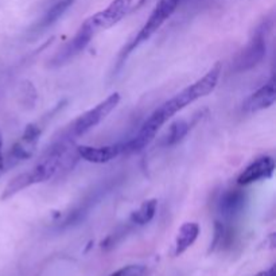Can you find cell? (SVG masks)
I'll use <instances>...</instances> for the list:
<instances>
[{
  "label": "cell",
  "instance_id": "6da1fadb",
  "mask_svg": "<svg viewBox=\"0 0 276 276\" xmlns=\"http://www.w3.org/2000/svg\"><path fill=\"white\" fill-rule=\"evenodd\" d=\"M220 75H221V63L217 62L214 63L213 66L207 70L206 74L202 75L200 80H197L191 85L182 89L174 97L162 104L159 108H156L151 113L150 117L144 121V124L139 129L138 133L131 140L123 143L124 155L143 150L144 147H147L154 140L155 135L162 127L165 126L173 116L177 115L179 110H184L187 105L196 103L200 98L206 97L207 94L213 92L217 88Z\"/></svg>",
  "mask_w": 276,
  "mask_h": 276
},
{
  "label": "cell",
  "instance_id": "7a4b0ae2",
  "mask_svg": "<svg viewBox=\"0 0 276 276\" xmlns=\"http://www.w3.org/2000/svg\"><path fill=\"white\" fill-rule=\"evenodd\" d=\"M73 140L74 139L72 136L65 135L63 138L55 142L30 171L19 174L6 184V187L0 196V200L1 201L10 200L19 191L27 189L33 184L46 182L49 179L54 178L61 170L70 168L73 166V161H75V158H78L75 148L72 147Z\"/></svg>",
  "mask_w": 276,
  "mask_h": 276
},
{
  "label": "cell",
  "instance_id": "3957f363",
  "mask_svg": "<svg viewBox=\"0 0 276 276\" xmlns=\"http://www.w3.org/2000/svg\"><path fill=\"white\" fill-rule=\"evenodd\" d=\"M272 29V20L264 19L261 23L253 30L251 39L247 46L237 54L236 59L233 62V70L237 73L248 72L258 66L267 54V43H268V35Z\"/></svg>",
  "mask_w": 276,
  "mask_h": 276
},
{
  "label": "cell",
  "instance_id": "277c9868",
  "mask_svg": "<svg viewBox=\"0 0 276 276\" xmlns=\"http://www.w3.org/2000/svg\"><path fill=\"white\" fill-rule=\"evenodd\" d=\"M179 3H181V0H159L158 4L155 6V8H154L152 12L150 14L147 22L143 24V27L139 30L136 37L127 45L124 52L121 54V57L126 58L127 55H128L129 53H132L136 47L140 46L146 40L150 39L151 37L155 34L156 31L165 24L167 19L175 12V10L178 8Z\"/></svg>",
  "mask_w": 276,
  "mask_h": 276
},
{
  "label": "cell",
  "instance_id": "5b68a950",
  "mask_svg": "<svg viewBox=\"0 0 276 276\" xmlns=\"http://www.w3.org/2000/svg\"><path fill=\"white\" fill-rule=\"evenodd\" d=\"M120 103V94L117 92L112 93L108 97L103 100L101 103H98L94 108L87 110L85 113L80 115L73 124L70 126L68 135L73 139H77L88 133L94 127H97L100 123L107 119V116L110 115L112 110Z\"/></svg>",
  "mask_w": 276,
  "mask_h": 276
},
{
  "label": "cell",
  "instance_id": "8992f818",
  "mask_svg": "<svg viewBox=\"0 0 276 276\" xmlns=\"http://www.w3.org/2000/svg\"><path fill=\"white\" fill-rule=\"evenodd\" d=\"M42 127L37 123H31L26 127V129L22 133V136L18 139L15 144L8 151V154L4 158V168L15 167L22 162H26L34 155L37 146L39 143Z\"/></svg>",
  "mask_w": 276,
  "mask_h": 276
},
{
  "label": "cell",
  "instance_id": "52a82bcc",
  "mask_svg": "<svg viewBox=\"0 0 276 276\" xmlns=\"http://www.w3.org/2000/svg\"><path fill=\"white\" fill-rule=\"evenodd\" d=\"M98 31L94 29V26L88 18L84 23L81 24V27L77 31V34L72 38V39L61 49V52L57 53L53 59L50 61V66L52 68H57V66H62L65 63L70 62L73 58H75L78 54L84 52L87 46L91 43V40L94 35L97 34Z\"/></svg>",
  "mask_w": 276,
  "mask_h": 276
},
{
  "label": "cell",
  "instance_id": "ba28073f",
  "mask_svg": "<svg viewBox=\"0 0 276 276\" xmlns=\"http://www.w3.org/2000/svg\"><path fill=\"white\" fill-rule=\"evenodd\" d=\"M131 4H132V0H112L110 6L105 10L96 12L94 15L89 17V20L92 22L97 31L108 30L119 23L121 19L126 17L127 12L129 11Z\"/></svg>",
  "mask_w": 276,
  "mask_h": 276
},
{
  "label": "cell",
  "instance_id": "9c48e42d",
  "mask_svg": "<svg viewBox=\"0 0 276 276\" xmlns=\"http://www.w3.org/2000/svg\"><path fill=\"white\" fill-rule=\"evenodd\" d=\"M274 171H275L274 158L268 155L259 156L242 170L237 178V184L240 186H247L263 179H270L274 175Z\"/></svg>",
  "mask_w": 276,
  "mask_h": 276
},
{
  "label": "cell",
  "instance_id": "30bf717a",
  "mask_svg": "<svg viewBox=\"0 0 276 276\" xmlns=\"http://www.w3.org/2000/svg\"><path fill=\"white\" fill-rule=\"evenodd\" d=\"M77 155L80 159L94 163V165H104L108 163L117 156L124 155L123 143L110 144V146H101V147H93V146H77L75 147Z\"/></svg>",
  "mask_w": 276,
  "mask_h": 276
},
{
  "label": "cell",
  "instance_id": "8fae6325",
  "mask_svg": "<svg viewBox=\"0 0 276 276\" xmlns=\"http://www.w3.org/2000/svg\"><path fill=\"white\" fill-rule=\"evenodd\" d=\"M276 101V88L275 78L271 77L270 81L264 84L263 87L259 88L256 92H253L249 97L245 100L242 105V110L247 113H255L259 110H268Z\"/></svg>",
  "mask_w": 276,
  "mask_h": 276
},
{
  "label": "cell",
  "instance_id": "7c38bea8",
  "mask_svg": "<svg viewBox=\"0 0 276 276\" xmlns=\"http://www.w3.org/2000/svg\"><path fill=\"white\" fill-rule=\"evenodd\" d=\"M247 202V196L242 190H228L219 201V213L225 220H233L241 213Z\"/></svg>",
  "mask_w": 276,
  "mask_h": 276
},
{
  "label": "cell",
  "instance_id": "4fadbf2b",
  "mask_svg": "<svg viewBox=\"0 0 276 276\" xmlns=\"http://www.w3.org/2000/svg\"><path fill=\"white\" fill-rule=\"evenodd\" d=\"M200 235V225L197 222H184L178 230L174 244V256H179L189 249Z\"/></svg>",
  "mask_w": 276,
  "mask_h": 276
},
{
  "label": "cell",
  "instance_id": "5bb4252c",
  "mask_svg": "<svg viewBox=\"0 0 276 276\" xmlns=\"http://www.w3.org/2000/svg\"><path fill=\"white\" fill-rule=\"evenodd\" d=\"M194 123H196V120L174 121L173 124L168 127L167 132L165 133V136L162 139V144L166 146V147H168V146H174V144L179 143V142H181V140L190 132V129H191V127H193Z\"/></svg>",
  "mask_w": 276,
  "mask_h": 276
},
{
  "label": "cell",
  "instance_id": "9a60e30c",
  "mask_svg": "<svg viewBox=\"0 0 276 276\" xmlns=\"http://www.w3.org/2000/svg\"><path fill=\"white\" fill-rule=\"evenodd\" d=\"M156 207H158V201H156L155 198H151V200L144 201L136 210L132 212L131 217H129L131 222L135 225H139V226L148 224V222H151V220L154 219V216H155Z\"/></svg>",
  "mask_w": 276,
  "mask_h": 276
},
{
  "label": "cell",
  "instance_id": "2e32d148",
  "mask_svg": "<svg viewBox=\"0 0 276 276\" xmlns=\"http://www.w3.org/2000/svg\"><path fill=\"white\" fill-rule=\"evenodd\" d=\"M74 1L75 0H59L58 3H55V4L47 11V14L43 17V19L40 20V29H45V27H49V26H52L53 23H55L58 19L62 17L63 14L74 4Z\"/></svg>",
  "mask_w": 276,
  "mask_h": 276
},
{
  "label": "cell",
  "instance_id": "e0dca14e",
  "mask_svg": "<svg viewBox=\"0 0 276 276\" xmlns=\"http://www.w3.org/2000/svg\"><path fill=\"white\" fill-rule=\"evenodd\" d=\"M147 268L142 264H129L115 271L110 276H146Z\"/></svg>",
  "mask_w": 276,
  "mask_h": 276
},
{
  "label": "cell",
  "instance_id": "ac0fdd59",
  "mask_svg": "<svg viewBox=\"0 0 276 276\" xmlns=\"http://www.w3.org/2000/svg\"><path fill=\"white\" fill-rule=\"evenodd\" d=\"M4 171H6V168H4V155H3V136L0 132V177L3 175Z\"/></svg>",
  "mask_w": 276,
  "mask_h": 276
},
{
  "label": "cell",
  "instance_id": "d6986e66",
  "mask_svg": "<svg viewBox=\"0 0 276 276\" xmlns=\"http://www.w3.org/2000/svg\"><path fill=\"white\" fill-rule=\"evenodd\" d=\"M255 276H276V270H275V267L272 265V267H270L268 270H265V271H261V272H259L258 275H255Z\"/></svg>",
  "mask_w": 276,
  "mask_h": 276
},
{
  "label": "cell",
  "instance_id": "ffe728a7",
  "mask_svg": "<svg viewBox=\"0 0 276 276\" xmlns=\"http://www.w3.org/2000/svg\"><path fill=\"white\" fill-rule=\"evenodd\" d=\"M148 1H151V0H139L138 4H136V8H140V7H143L144 4H147Z\"/></svg>",
  "mask_w": 276,
  "mask_h": 276
}]
</instances>
